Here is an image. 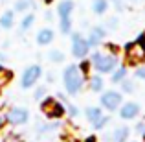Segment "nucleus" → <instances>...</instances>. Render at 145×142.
<instances>
[{
	"label": "nucleus",
	"instance_id": "f257e3e1",
	"mask_svg": "<svg viewBox=\"0 0 145 142\" xmlns=\"http://www.w3.org/2000/svg\"><path fill=\"white\" fill-rule=\"evenodd\" d=\"M86 78L83 76V72L79 70L77 65H68L63 72V85L64 90H66L68 96H75L83 90V85H85Z\"/></svg>",
	"mask_w": 145,
	"mask_h": 142
},
{
	"label": "nucleus",
	"instance_id": "f03ea898",
	"mask_svg": "<svg viewBox=\"0 0 145 142\" xmlns=\"http://www.w3.org/2000/svg\"><path fill=\"white\" fill-rule=\"evenodd\" d=\"M90 63L99 74H110L120 67L118 53H110V52H94L90 55Z\"/></svg>",
	"mask_w": 145,
	"mask_h": 142
},
{
	"label": "nucleus",
	"instance_id": "7ed1b4c3",
	"mask_svg": "<svg viewBox=\"0 0 145 142\" xmlns=\"http://www.w3.org/2000/svg\"><path fill=\"white\" fill-rule=\"evenodd\" d=\"M39 107H40V113L46 116V120H61V118L64 116V113H66L64 103H61L59 100L53 98V96L42 98L40 103H39Z\"/></svg>",
	"mask_w": 145,
	"mask_h": 142
},
{
	"label": "nucleus",
	"instance_id": "20e7f679",
	"mask_svg": "<svg viewBox=\"0 0 145 142\" xmlns=\"http://www.w3.org/2000/svg\"><path fill=\"white\" fill-rule=\"evenodd\" d=\"M125 59H127L129 65H134V67L142 65L145 61V46L142 43H138V41L129 43L125 46Z\"/></svg>",
	"mask_w": 145,
	"mask_h": 142
},
{
	"label": "nucleus",
	"instance_id": "39448f33",
	"mask_svg": "<svg viewBox=\"0 0 145 142\" xmlns=\"http://www.w3.org/2000/svg\"><path fill=\"white\" fill-rule=\"evenodd\" d=\"M90 52V46H88V41L86 37H83V33L75 32L72 33V55L75 59H85Z\"/></svg>",
	"mask_w": 145,
	"mask_h": 142
},
{
	"label": "nucleus",
	"instance_id": "423d86ee",
	"mask_svg": "<svg viewBox=\"0 0 145 142\" xmlns=\"http://www.w3.org/2000/svg\"><path fill=\"white\" fill-rule=\"evenodd\" d=\"M99 103H101L103 109L114 113V111H118L121 107V103H123V96H121V92H118V90H105V92L101 94Z\"/></svg>",
	"mask_w": 145,
	"mask_h": 142
},
{
	"label": "nucleus",
	"instance_id": "0eeeda50",
	"mask_svg": "<svg viewBox=\"0 0 145 142\" xmlns=\"http://www.w3.org/2000/svg\"><path fill=\"white\" fill-rule=\"evenodd\" d=\"M40 76H42V68H40V65H29V67L22 72V76H20L22 89H31V87L40 79Z\"/></svg>",
	"mask_w": 145,
	"mask_h": 142
},
{
	"label": "nucleus",
	"instance_id": "6e6552de",
	"mask_svg": "<svg viewBox=\"0 0 145 142\" xmlns=\"http://www.w3.org/2000/svg\"><path fill=\"white\" fill-rule=\"evenodd\" d=\"M28 118H29V111L26 107L15 105V107H9V111L6 113V120L11 125H24L28 122Z\"/></svg>",
	"mask_w": 145,
	"mask_h": 142
},
{
	"label": "nucleus",
	"instance_id": "1a4fd4ad",
	"mask_svg": "<svg viewBox=\"0 0 145 142\" xmlns=\"http://www.w3.org/2000/svg\"><path fill=\"white\" fill-rule=\"evenodd\" d=\"M120 118L121 120H134V118H138L140 114V105L136 102H127V103H121L120 109Z\"/></svg>",
	"mask_w": 145,
	"mask_h": 142
},
{
	"label": "nucleus",
	"instance_id": "9d476101",
	"mask_svg": "<svg viewBox=\"0 0 145 142\" xmlns=\"http://www.w3.org/2000/svg\"><path fill=\"white\" fill-rule=\"evenodd\" d=\"M105 35H106V28H105V26H94V28L90 30L88 37H86L88 46L90 48H97L99 44L105 41Z\"/></svg>",
	"mask_w": 145,
	"mask_h": 142
},
{
	"label": "nucleus",
	"instance_id": "9b49d317",
	"mask_svg": "<svg viewBox=\"0 0 145 142\" xmlns=\"http://www.w3.org/2000/svg\"><path fill=\"white\" fill-rule=\"evenodd\" d=\"M53 39H55V32L52 28H40L37 32V44L39 46H48L53 43Z\"/></svg>",
	"mask_w": 145,
	"mask_h": 142
},
{
	"label": "nucleus",
	"instance_id": "f8f14e48",
	"mask_svg": "<svg viewBox=\"0 0 145 142\" xmlns=\"http://www.w3.org/2000/svg\"><path fill=\"white\" fill-rule=\"evenodd\" d=\"M74 9H75V2H74V0H61L59 6H57L59 18H72Z\"/></svg>",
	"mask_w": 145,
	"mask_h": 142
},
{
	"label": "nucleus",
	"instance_id": "ddd939ff",
	"mask_svg": "<svg viewBox=\"0 0 145 142\" xmlns=\"http://www.w3.org/2000/svg\"><path fill=\"white\" fill-rule=\"evenodd\" d=\"M129 135H131V129L127 125H120L110 133V142H127Z\"/></svg>",
	"mask_w": 145,
	"mask_h": 142
},
{
	"label": "nucleus",
	"instance_id": "4468645a",
	"mask_svg": "<svg viewBox=\"0 0 145 142\" xmlns=\"http://www.w3.org/2000/svg\"><path fill=\"white\" fill-rule=\"evenodd\" d=\"M88 89L92 90V92H101V90L105 89V79H103L99 74L90 76L88 78Z\"/></svg>",
	"mask_w": 145,
	"mask_h": 142
},
{
	"label": "nucleus",
	"instance_id": "2eb2a0df",
	"mask_svg": "<svg viewBox=\"0 0 145 142\" xmlns=\"http://www.w3.org/2000/svg\"><path fill=\"white\" fill-rule=\"evenodd\" d=\"M85 116H86V120H88L90 124L94 125V124L99 120V118L103 116V109H101V107H96V105L86 107V109H85Z\"/></svg>",
	"mask_w": 145,
	"mask_h": 142
},
{
	"label": "nucleus",
	"instance_id": "dca6fc26",
	"mask_svg": "<svg viewBox=\"0 0 145 142\" xmlns=\"http://www.w3.org/2000/svg\"><path fill=\"white\" fill-rule=\"evenodd\" d=\"M15 24V11H4L0 15V28L2 30H11Z\"/></svg>",
	"mask_w": 145,
	"mask_h": 142
},
{
	"label": "nucleus",
	"instance_id": "f3484780",
	"mask_svg": "<svg viewBox=\"0 0 145 142\" xmlns=\"http://www.w3.org/2000/svg\"><path fill=\"white\" fill-rule=\"evenodd\" d=\"M31 9H35V2L33 0H17L15 2V11L17 13H29Z\"/></svg>",
	"mask_w": 145,
	"mask_h": 142
},
{
	"label": "nucleus",
	"instance_id": "a211bd4d",
	"mask_svg": "<svg viewBox=\"0 0 145 142\" xmlns=\"http://www.w3.org/2000/svg\"><path fill=\"white\" fill-rule=\"evenodd\" d=\"M33 24H35V15H33V11H29V13H26L24 17H22V20H20V33L29 32Z\"/></svg>",
	"mask_w": 145,
	"mask_h": 142
},
{
	"label": "nucleus",
	"instance_id": "6ab92c4d",
	"mask_svg": "<svg viewBox=\"0 0 145 142\" xmlns=\"http://www.w3.org/2000/svg\"><path fill=\"white\" fill-rule=\"evenodd\" d=\"M61 127V122L59 120H53V122H44V124H39L37 125V133L39 135H44V133H52V131H55V129H59Z\"/></svg>",
	"mask_w": 145,
	"mask_h": 142
},
{
	"label": "nucleus",
	"instance_id": "aec40b11",
	"mask_svg": "<svg viewBox=\"0 0 145 142\" xmlns=\"http://www.w3.org/2000/svg\"><path fill=\"white\" fill-rule=\"evenodd\" d=\"M125 78H127V67H125V65H120V67H118L116 70L112 72V76H110V81H112V83H121Z\"/></svg>",
	"mask_w": 145,
	"mask_h": 142
},
{
	"label": "nucleus",
	"instance_id": "412c9836",
	"mask_svg": "<svg viewBox=\"0 0 145 142\" xmlns=\"http://www.w3.org/2000/svg\"><path fill=\"white\" fill-rule=\"evenodd\" d=\"M108 9V0H92V11L96 15H105Z\"/></svg>",
	"mask_w": 145,
	"mask_h": 142
},
{
	"label": "nucleus",
	"instance_id": "4be33fe9",
	"mask_svg": "<svg viewBox=\"0 0 145 142\" xmlns=\"http://www.w3.org/2000/svg\"><path fill=\"white\" fill-rule=\"evenodd\" d=\"M48 59L52 61V63H55V65H61L64 61V53L61 52V50L53 48V50H50V52H48Z\"/></svg>",
	"mask_w": 145,
	"mask_h": 142
},
{
	"label": "nucleus",
	"instance_id": "5701e85b",
	"mask_svg": "<svg viewBox=\"0 0 145 142\" xmlns=\"http://www.w3.org/2000/svg\"><path fill=\"white\" fill-rule=\"evenodd\" d=\"M59 28H61V33L70 35V33H72V28H74L72 18H59Z\"/></svg>",
	"mask_w": 145,
	"mask_h": 142
},
{
	"label": "nucleus",
	"instance_id": "b1692460",
	"mask_svg": "<svg viewBox=\"0 0 145 142\" xmlns=\"http://www.w3.org/2000/svg\"><path fill=\"white\" fill-rule=\"evenodd\" d=\"M120 85H121V90H123V92H127V94H132L136 90V85H134V81H132V79H127V78H125Z\"/></svg>",
	"mask_w": 145,
	"mask_h": 142
},
{
	"label": "nucleus",
	"instance_id": "393cba45",
	"mask_svg": "<svg viewBox=\"0 0 145 142\" xmlns=\"http://www.w3.org/2000/svg\"><path fill=\"white\" fill-rule=\"evenodd\" d=\"M11 79H13V72L6 68V70H4L2 74H0V87H6L7 83L11 81Z\"/></svg>",
	"mask_w": 145,
	"mask_h": 142
},
{
	"label": "nucleus",
	"instance_id": "a878e982",
	"mask_svg": "<svg viewBox=\"0 0 145 142\" xmlns=\"http://www.w3.org/2000/svg\"><path fill=\"white\" fill-rule=\"evenodd\" d=\"M77 67H79V70L83 72V76L86 78V76H88V70H90V67H92V63H90V59H81V63H79Z\"/></svg>",
	"mask_w": 145,
	"mask_h": 142
},
{
	"label": "nucleus",
	"instance_id": "bb28decb",
	"mask_svg": "<svg viewBox=\"0 0 145 142\" xmlns=\"http://www.w3.org/2000/svg\"><path fill=\"white\" fill-rule=\"evenodd\" d=\"M46 92H48L46 85H42V87H37V89H35V94H33V98H35L37 102H40L42 98H46Z\"/></svg>",
	"mask_w": 145,
	"mask_h": 142
},
{
	"label": "nucleus",
	"instance_id": "cd10ccee",
	"mask_svg": "<svg viewBox=\"0 0 145 142\" xmlns=\"http://www.w3.org/2000/svg\"><path fill=\"white\" fill-rule=\"evenodd\" d=\"M108 122H110V116H106V114H103V116L99 118V120H97L96 124L92 125V127H94V129H103V127H105L106 124H108Z\"/></svg>",
	"mask_w": 145,
	"mask_h": 142
},
{
	"label": "nucleus",
	"instance_id": "c85d7f7f",
	"mask_svg": "<svg viewBox=\"0 0 145 142\" xmlns=\"http://www.w3.org/2000/svg\"><path fill=\"white\" fill-rule=\"evenodd\" d=\"M2 142H22V139H20L18 133H7V135L2 139Z\"/></svg>",
	"mask_w": 145,
	"mask_h": 142
},
{
	"label": "nucleus",
	"instance_id": "c756f323",
	"mask_svg": "<svg viewBox=\"0 0 145 142\" xmlns=\"http://www.w3.org/2000/svg\"><path fill=\"white\" fill-rule=\"evenodd\" d=\"M134 76H136V78H138V79H143V81H145V63L138 65V68H136Z\"/></svg>",
	"mask_w": 145,
	"mask_h": 142
},
{
	"label": "nucleus",
	"instance_id": "7c9ffc66",
	"mask_svg": "<svg viewBox=\"0 0 145 142\" xmlns=\"http://www.w3.org/2000/svg\"><path fill=\"white\" fill-rule=\"evenodd\" d=\"M116 26H118V18L116 17H112V18H108V20H106V26H105V28L106 30H114V28H116Z\"/></svg>",
	"mask_w": 145,
	"mask_h": 142
},
{
	"label": "nucleus",
	"instance_id": "2f4dec72",
	"mask_svg": "<svg viewBox=\"0 0 145 142\" xmlns=\"http://www.w3.org/2000/svg\"><path fill=\"white\" fill-rule=\"evenodd\" d=\"M136 133H140V135L145 137V122H138V124H136Z\"/></svg>",
	"mask_w": 145,
	"mask_h": 142
},
{
	"label": "nucleus",
	"instance_id": "473e14b6",
	"mask_svg": "<svg viewBox=\"0 0 145 142\" xmlns=\"http://www.w3.org/2000/svg\"><path fill=\"white\" fill-rule=\"evenodd\" d=\"M112 2H114V6H116L118 11H123V4H121V0H112Z\"/></svg>",
	"mask_w": 145,
	"mask_h": 142
},
{
	"label": "nucleus",
	"instance_id": "72a5a7b5",
	"mask_svg": "<svg viewBox=\"0 0 145 142\" xmlns=\"http://www.w3.org/2000/svg\"><path fill=\"white\" fill-rule=\"evenodd\" d=\"M44 18H46L48 22H52L53 20V11H46V13H44Z\"/></svg>",
	"mask_w": 145,
	"mask_h": 142
},
{
	"label": "nucleus",
	"instance_id": "f704fd0d",
	"mask_svg": "<svg viewBox=\"0 0 145 142\" xmlns=\"http://www.w3.org/2000/svg\"><path fill=\"white\" fill-rule=\"evenodd\" d=\"M6 124H7V120H6V114H2V113H0V129H2Z\"/></svg>",
	"mask_w": 145,
	"mask_h": 142
},
{
	"label": "nucleus",
	"instance_id": "c9c22d12",
	"mask_svg": "<svg viewBox=\"0 0 145 142\" xmlns=\"http://www.w3.org/2000/svg\"><path fill=\"white\" fill-rule=\"evenodd\" d=\"M136 41H138V43H142L143 46H145V32H143V33H140V37H138Z\"/></svg>",
	"mask_w": 145,
	"mask_h": 142
},
{
	"label": "nucleus",
	"instance_id": "e433bc0d",
	"mask_svg": "<svg viewBox=\"0 0 145 142\" xmlns=\"http://www.w3.org/2000/svg\"><path fill=\"white\" fill-rule=\"evenodd\" d=\"M85 142H96V137H88V139H86Z\"/></svg>",
	"mask_w": 145,
	"mask_h": 142
},
{
	"label": "nucleus",
	"instance_id": "4c0bfd02",
	"mask_svg": "<svg viewBox=\"0 0 145 142\" xmlns=\"http://www.w3.org/2000/svg\"><path fill=\"white\" fill-rule=\"evenodd\" d=\"M42 2H44V4H48V6H50V4H53V0H42Z\"/></svg>",
	"mask_w": 145,
	"mask_h": 142
},
{
	"label": "nucleus",
	"instance_id": "58836bf2",
	"mask_svg": "<svg viewBox=\"0 0 145 142\" xmlns=\"http://www.w3.org/2000/svg\"><path fill=\"white\" fill-rule=\"evenodd\" d=\"M4 59H6V55H4V53H0V63H2Z\"/></svg>",
	"mask_w": 145,
	"mask_h": 142
},
{
	"label": "nucleus",
	"instance_id": "ea45409f",
	"mask_svg": "<svg viewBox=\"0 0 145 142\" xmlns=\"http://www.w3.org/2000/svg\"><path fill=\"white\" fill-rule=\"evenodd\" d=\"M4 70H6V68H4V65H2V63H0V74H2V72H4Z\"/></svg>",
	"mask_w": 145,
	"mask_h": 142
},
{
	"label": "nucleus",
	"instance_id": "a19ab883",
	"mask_svg": "<svg viewBox=\"0 0 145 142\" xmlns=\"http://www.w3.org/2000/svg\"><path fill=\"white\" fill-rule=\"evenodd\" d=\"M142 142H145V137H143V140H142Z\"/></svg>",
	"mask_w": 145,
	"mask_h": 142
},
{
	"label": "nucleus",
	"instance_id": "79ce46f5",
	"mask_svg": "<svg viewBox=\"0 0 145 142\" xmlns=\"http://www.w3.org/2000/svg\"><path fill=\"white\" fill-rule=\"evenodd\" d=\"M131 2H136V0H131Z\"/></svg>",
	"mask_w": 145,
	"mask_h": 142
},
{
	"label": "nucleus",
	"instance_id": "37998d69",
	"mask_svg": "<svg viewBox=\"0 0 145 142\" xmlns=\"http://www.w3.org/2000/svg\"><path fill=\"white\" fill-rule=\"evenodd\" d=\"M131 142H136V140H131Z\"/></svg>",
	"mask_w": 145,
	"mask_h": 142
},
{
	"label": "nucleus",
	"instance_id": "c03bdc74",
	"mask_svg": "<svg viewBox=\"0 0 145 142\" xmlns=\"http://www.w3.org/2000/svg\"><path fill=\"white\" fill-rule=\"evenodd\" d=\"M0 90H2V87H0Z\"/></svg>",
	"mask_w": 145,
	"mask_h": 142
}]
</instances>
